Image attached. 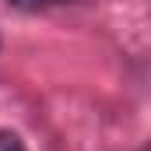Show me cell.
Wrapping results in <instances>:
<instances>
[{
	"mask_svg": "<svg viewBox=\"0 0 151 151\" xmlns=\"http://www.w3.org/2000/svg\"><path fill=\"white\" fill-rule=\"evenodd\" d=\"M11 4H18V7H25V11H39V7H49V4H67V0H11Z\"/></svg>",
	"mask_w": 151,
	"mask_h": 151,
	"instance_id": "obj_2",
	"label": "cell"
},
{
	"mask_svg": "<svg viewBox=\"0 0 151 151\" xmlns=\"http://www.w3.org/2000/svg\"><path fill=\"white\" fill-rule=\"evenodd\" d=\"M0 151H25V144L14 137V134H7V130H0Z\"/></svg>",
	"mask_w": 151,
	"mask_h": 151,
	"instance_id": "obj_1",
	"label": "cell"
}]
</instances>
